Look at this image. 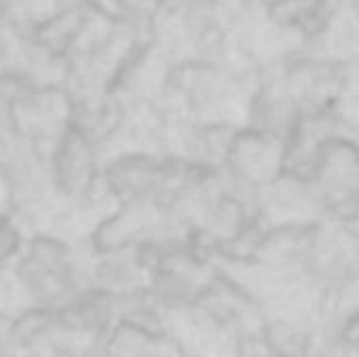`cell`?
I'll return each instance as SVG.
<instances>
[{"mask_svg":"<svg viewBox=\"0 0 359 357\" xmlns=\"http://www.w3.org/2000/svg\"><path fill=\"white\" fill-rule=\"evenodd\" d=\"M0 196L17 221L53 210L46 151L15 133H0Z\"/></svg>","mask_w":359,"mask_h":357,"instance_id":"6da1fadb","label":"cell"},{"mask_svg":"<svg viewBox=\"0 0 359 357\" xmlns=\"http://www.w3.org/2000/svg\"><path fill=\"white\" fill-rule=\"evenodd\" d=\"M15 276L36 305L59 307L76 299V263L67 244L57 238L40 236L21 246Z\"/></svg>","mask_w":359,"mask_h":357,"instance_id":"7a4b0ae2","label":"cell"},{"mask_svg":"<svg viewBox=\"0 0 359 357\" xmlns=\"http://www.w3.org/2000/svg\"><path fill=\"white\" fill-rule=\"evenodd\" d=\"M48 179L57 204H80L99 194L101 147L74 124L46 154Z\"/></svg>","mask_w":359,"mask_h":357,"instance_id":"3957f363","label":"cell"},{"mask_svg":"<svg viewBox=\"0 0 359 357\" xmlns=\"http://www.w3.org/2000/svg\"><path fill=\"white\" fill-rule=\"evenodd\" d=\"M76 99L72 90L57 84H27L19 95L6 133L48 149L74 124Z\"/></svg>","mask_w":359,"mask_h":357,"instance_id":"277c9868","label":"cell"},{"mask_svg":"<svg viewBox=\"0 0 359 357\" xmlns=\"http://www.w3.org/2000/svg\"><path fill=\"white\" fill-rule=\"evenodd\" d=\"M358 151L353 139L332 141L318 164L313 185L320 194L324 215H332L337 221H355L358 210Z\"/></svg>","mask_w":359,"mask_h":357,"instance_id":"5b68a950","label":"cell"},{"mask_svg":"<svg viewBox=\"0 0 359 357\" xmlns=\"http://www.w3.org/2000/svg\"><path fill=\"white\" fill-rule=\"evenodd\" d=\"M284 166V143L255 133L250 128H240L223 170L240 179L242 183L263 191L271 181L282 175Z\"/></svg>","mask_w":359,"mask_h":357,"instance_id":"8992f818","label":"cell"},{"mask_svg":"<svg viewBox=\"0 0 359 357\" xmlns=\"http://www.w3.org/2000/svg\"><path fill=\"white\" fill-rule=\"evenodd\" d=\"M21 246H23V242H21L19 221L4 208H0V265L15 259L19 255Z\"/></svg>","mask_w":359,"mask_h":357,"instance_id":"52a82bcc","label":"cell"},{"mask_svg":"<svg viewBox=\"0 0 359 357\" xmlns=\"http://www.w3.org/2000/svg\"><path fill=\"white\" fill-rule=\"evenodd\" d=\"M0 200H2V196H0Z\"/></svg>","mask_w":359,"mask_h":357,"instance_id":"ba28073f","label":"cell"}]
</instances>
